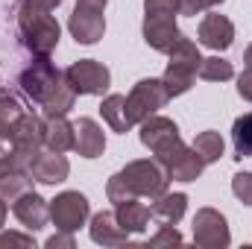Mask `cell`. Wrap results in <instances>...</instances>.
<instances>
[{"label":"cell","mask_w":252,"mask_h":249,"mask_svg":"<svg viewBox=\"0 0 252 249\" xmlns=\"http://www.w3.org/2000/svg\"><path fill=\"white\" fill-rule=\"evenodd\" d=\"M88 214L91 205L79 190H62L56 199H50V220L59 232H76L79 226H85Z\"/></svg>","instance_id":"10"},{"label":"cell","mask_w":252,"mask_h":249,"mask_svg":"<svg viewBox=\"0 0 252 249\" xmlns=\"http://www.w3.org/2000/svg\"><path fill=\"white\" fill-rule=\"evenodd\" d=\"M64 79L67 85L76 91V94H103L109 85H112V73L109 67L94 59H79L64 70Z\"/></svg>","instance_id":"12"},{"label":"cell","mask_w":252,"mask_h":249,"mask_svg":"<svg viewBox=\"0 0 252 249\" xmlns=\"http://www.w3.org/2000/svg\"><path fill=\"white\" fill-rule=\"evenodd\" d=\"M238 94L252 103V67H247V70L238 76Z\"/></svg>","instance_id":"34"},{"label":"cell","mask_w":252,"mask_h":249,"mask_svg":"<svg viewBox=\"0 0 252 249\" xmlns=\"http://www.w3.org/2000/svg\"><path fill=\"white\" fill-rule=\"evenodd\" d=\"M6 208H9V205L0 199V229H3V223H6Z\"/></svg>","instance_id":"35"},{"label":"cell","mask_w":252,"mask_h":249,"mask_svg":"<svg viewBox=\"0 0 252 249\" xmlns=\"http://www.w3.org/2000/svg\"><path fill=\"white\" fill-rule=\"evenodd\" d=\"M100 115H103V121L112 126L115 132H121L126 135L129 129H132V118H129V109H126V97L124 94H109L106 100H103V106H100Z\"/></svg>","instance_id":"23"},{"label":"cell","mask_w":252,"mask_h":249,"mask_svg":"<svg viewBox=\"0 0 252 249\" xmlns=\"http://www.w3.org/2000/svg\"><path fill=\"white\" fill-rule=\"evenodd\" d=\"M88 232H91V241L100 244V247H126V244H129V232L118 223L115 211H100V214H94Z\"/></svg>","instance_id":"17"},{"label":"cell","mask_w":252,"mask_h":249,"mask_svg":"<svg viewBox=\"0 0 252 249\" xmlns=\"http://www.w3.org/2000/svg\"><path fill=\"white\" fill-rule=\"evenodd\" d=\"M153 156H156V161L164 167L167 179H173V182H193V179H199V173H202V167H205V161L196 156L193 147H188V144L182 141V135L167 138L164 144H158V147L153 150Z\"/></svg>","instance_id":"2"},{"label":"cell","mask_w":252,"mask_h":249,"mask_svg":"<svg viewBox=\"0 0 252 249\" xmlns=\"http://www.w3.org/2000/svg\"><path fill=\"white\" fill-rule=\"evenodd\" d=\"M144 15H179L176 0H144Z\"/></svg>","instance_id":"31"},{"label":"cell","mask_w":252,"mask_h":249,"mask_svg":"<svg viewBox=\"0 0 252 249\" xmlns=\"http://www.w3.org/2000/svg\"><path fill=\"white\" fill-rule=\"evenodd\" d=\"M179 38L182 30L176 27V15H144V41L156 53H170Z\"/></svg>","instance_id":"13"},{"label":"cell","mask_w":252,"mask_h":249,"mask_svg":"<svg viewBox=\"0 0 252 249\" xmlns=\"http://www.w3.org/2000/svg\"><path fill=\"white\" fill-rule=\"evenodd\" d=\"M185 211H188V196L185 193H167V190L161 196H156L153 208H150L153 220L161 226H176L185 217Z\"/></svg>","instance_id":"19"},{"label":"cell","mask_w":252,"mask_h":249,"mask_svg":"<svg viewBox=\"0 0 252 249\" xmlns=\"http://www.w3.org/2000/svg\"><path fill=\"white\" fill-rule=\"evenodd\" d=\"M179 241H182V235H179L173 226H161V232H158V235H153L144 247H147V249H150V247H167V244H179Z\"/></svg>","instance_id":"32"},{"label":"cell","mask_w":252,"mask_h":249,"mask_svg":"<svg viewBox=\"0 0 252 249\" xmlns=\"http://www.w3.org/2000/svg\"><path fill=\"white\" fill-rule=\"evenodd\" d=\"M64 0H18L15 15H47L56 6H62Z\"/></svg>","instance_id":"28"},{"label":"cell","mask_w":252,"mask_h":249,"mask_svg":"<svg viewBox=\"0 0 252 249\" xmlns=\"http://www.w3.org/2000/svg\"><path fill=\"white\" fill-rule=\"evenodd\" d=\"M199 44H205L208 50H229L232 47V41H235V27H232V21L226 18V15H205L202 21H199Z\"/></svg>","instance_id":"16"},{"label":"cell","mask_w":252,"mask_h":249,"mask_svg":"<svg viewBox=\"0 0 252 249\" xmlns=\"http://www.w3.org/2000/svg\"><path fill=\"white\" fill-rule=\"evenodd\" d=\"M18 85H21V91H24L32 103L44 106V103L64 85V73L50 62L47 56H35V62H30L21 70Z\"/></svg>","instance_id":"4"},{"label":"cell","mask_w":252,"mask_h":249,"mask_svg":"<svg viewBox=\"0 0 252 249\" xmlns=\"http://www.w3.org/2000/svg\"><path fill=\"white\" fill-rule=\"evenodd\" d=\"M170 185L164 167L158 161H150V158H138V161H129L121 173H115L106 185V196L112 205H121L126 199H138V196H147V199H156L161 196Z\"/></svg>","instance_id":"1"},{"label":"cell","mask_w":252,"mask_h":249,"mask_svg":"<svg viewBox=\"0 0 252 249\" xmlns=\"http://www.w3.org/2000/svg\"><path fill=\"white\" fill-rule=\"evenodd\" d=\"M18 18V30L24 38V47L32 56H50L59 44V21L47 12V15H15Z\"/></svg>","instance_id":"5"},{"label":"cell","mask_w":252,"mask_h":249,"mask_svg":"<svg viewBox=\"0 0 252 249\" xmlns=\"http://www.w3.org/2000/svg\"><path fill=\"white\" fill-rule=\"evenodd\" d=\"M47 249H73L76 247V241H73V232H59L56 229V235L53 238H47Z\"/></svg>","instance_id":"33"},{"label":"cell","mask_w":252,"mask_h":249,"mask_svg":"<svg viewBox=\"0 0 252 249\" xmlns=\"http://www.w3.org/2000/svg\"><path fill=\"white\" fill-rule=\"evenodd\" d=\"M223 0H176V6H179V15H202L205 9H211V6H220Z\"/></svg>","instance_id":"30"},{"label":"cell","mask_w":252,"mask_h":249,"mask_svg":"<svg viewBox=\"0 0 252 249\" xmlns=\"http://www.w3.org/2000/svg\"><path fill=\"white\" fill-rule=\"evenodd\" d=\"M67 173H70V161L64 158V153H53L47 147L30 164V176L41 185H59L67 179Z\"/></svg>","instance_id":"14"},{"label":"cell","mask_w":252,"mask_h":249,"mask_svg":"<svg viewBox=\"0 0 252 249\" xmlns=\"http://www.w3.org/2000/svg\"><path fill=\"white\" fill-rule=\"evenodd\" d=\"M44 147V121L35 118L32 112H24L21 121L15 124V170L30 173L32 158Z\"/></svg>","instance_id":"7"},{"label":"cell","mask_w":252,"mask_h":249,"mask_svg":"<svg viewBox=\"0 0 252 249\" xmlns=\"http://www.w3.org/2000/svg\"><path fill=\"white\" fill-rule=\"evenodd\" d=\"M196 73H199L205 82H226V79L235 76V67H232V62H226V59H220V56H211V59H202V64H199Z\"/></svg>","instance_id":"27"},{"label":"cell","mask_w":252,"mask_h":249,"mask_svg":"<svg viewBox=\"0 0 252 249\" xmlns=\"http://www.w3.org/2000/svg\"><path fill=\"white\" fill-rule=\"evenodd\" d=\"M193 244L202 249H226L232 244L229 223L217 208H199L193 217Z\"/></svg>","instance_id":"11"},{"label":"cell","mask_w":252,"mask_h":249,"mask_svg":"<svg viewBox=\"0 0 252 249\" xmlns=\"http://www.w3.org/2000/svg\"><path fill=\"white\" fill-rule=\"evenodd\" d=\"M73 124H67L64 115H47L44 118V147L53 153H67L73 150Z\"/></svg>","instance_id":"20"},{"label":"cell","mask_w":252,"mask_h":249,"mask_svg":"<svg viewBox=\"0 0 252 249\" xmlns=\"http://www.w3.org/2000/svg\"><path fill=\"white\" fill-rule=\"evenodd\" d=\"M170 56V62H167V70H164V85H167V91H170V97H182V94H188L190 85H193V79H196V70H199V64H202V56H199V47L190 41V38H179L176 41V47L167 53Z\"/></svg>","instance_id":"3"},{"label":"cell","mask_w":252,"mask_h":249,"mask_svg":"<svg viewBox=\"0 0 252 249\" xmlns=\"http://www.w3.org/2000/svg\"><path fill=\"white\" fill-rule=\"evenodd\" d=\"M106 3L109 0H76V9L67 21V30L76 44H97L106 32Z\"/></svg>","instance_id":"6"},{"label":"cell","mask_w":252,"mask_h":249,"mask_svg":"<svg viewBox=\"0 0 252 249\" xmlns=\"http://www.w3.org/2000/svg\"><path fill=\"white\" fill-rule=\"evenodd\" d=\"M232 193H235L244 205H252V173H235V179H232Z\"/></svg>","instance_id":"29"},{"label":"cell","mask_w":252,"mask_h":249,"mask_svg":"<svg viewBox=\"0 0 252 249\" xmlns=\"http://www.w3.org/2000/svg\"><path fill=\"white\" fill-rule=\"evenodd\" d=\"M24 112L18 97L0 94V176L15 170V124Z\"/></svg>","instance_id":"9"},{"label":"cell","mask_w":252,"mask_h":249,"mask_svg":"<svg viewBox=\"0 0 252 249\" xmlns=\"http://www.w3.org/2000/svg\"><path fill=\"white\" fill-rule=\"evenodd\" d=\"M12 214L18 217V223H21L27 232H38V229H44L47 220H50V205H47V199H44L41 193L30 190V193H24L18 202H12Z\"/></svg>","instance_id":"15"},{"label":"cell","mask_w":252,"mask_h":249,"mask_svg":"<svg viewBox=\"0 0 252 249\" xmlns=\"http://www.w3.org/2000/svg\"><path fill=\"white\" fill-rule=\"evenodd\" d=\"M73 135H76L73 150H76L82 158H100V156H103V150H106V135H103V129H100L97 121L79 118V121L73 124Z\"/></svg>","instance_id":"18"},{"label":"cell","mask_w":252,"mask_h":249,"mask_svg":"<svg viewBox=\"0 0 252 249\" xmlns=\"http://www.w3.org/2000/svg\"><path fill=\"white\" fill-rule=\"evenodd\" d=\"M232 144L238 158H252V112L241 115L232 126Z\"/></svg>","instance_id":"26"},{"label":"cell","mask_w":252,"mask_h":249,"mask_svg":"<svg viewBox=\"0 0 252 249\" xmlns=\"http://www.w3.org/2000/svg\"><path fill=\"white\" fill-rule=\"evenodd\" d=\"M193 150H196V156H199L205 164H214V161H220V158H223V153H226V144H223L220 132H214V129H205V132H199V135L193 138Z\"/></svg>","instance_id":"25"},{"label":"cell","mask_w":252,"mask_h":249,"mask_svg":"<svg viewBox=\"0 0 252 249\" xmlns=\"http://www.w3.org/2000/svg\"><path fill=\"white\" fill-rule=\"evenodd\" d=\"M167 100H170V91H167L164 79H141V82H135V88L126 97V109H129L132 124L147 121L150 115L164 109Z\"/></svg>","instance_id":"8"},{"label":"cell","mask_w":252,"mask_h":249,"mask_svg":"<svg viewBox=\"0 0 252 249\" xmlns=\"http://www.w3.org/2000/svg\"><path fill=\"white\" fill-rule=\"evenodd\" d=\"M244 64H247V67H252V44L247 47V53H244Z\"/></svg>","instance_id":"36"},{"label":"cell","mask_w":252,"mask_h":249,"mask_svg":"<svg viewBox=\"0 0 252 249\" xmlns=\"http://www.w3.org/2000/svg\"><path fill=\"white\" fill-rule=\"evenodd\" d=\"M32 182H35V179H32L30 173H24V170H12V173L0 176V199H3L6 205L18 202L24 193L32 190Z\"/></svg>","instance_id":"24"},{"label":"cell","mask_w":252,"mask_h":249,"mask_svg":"<svg viewBox=\"0 0 252 249\" xmlns=\"http://www.w3.org/2000/svg\"><path fill=\"white\" fill-rule=\"evenodd\" d=\"M176 135H179V126L173 124L170 118L150 115L147 121H141V144L147 150H156L158 144H164L167 138H176Z\"/></svg>","instance_id":"21"},{"label":"cell","mask_w":252,"mask_h":249,"mask_svg":"<svg viewBox=\"0 0 252 249\" xmlns=\"http://www.w3.org/2000/svg\"><path fill=\"white\" fill-rule=\"evenodd\" d=\"M115 217H118V223L124 226L126 232L132 235V232H144L147 226H150V208L144 205V202H138V199H126L121 205H115Z\"/></svg>","instance_id":"22"}]
</instances>
